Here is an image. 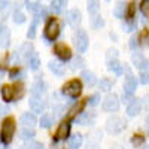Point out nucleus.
I'll return each instance as SVG.
<instances>
[{
    "label": "nucleus",
    "mask_w": 149,
    "mask_h": 149,
    "mask_svg": "<svg viewBox=\"0 0 149 149\" xmlns=\"http://www.w3.org/2000/svg\"><path fill=\"white\" fill-rule=\"evenodd\" d=\"M148 67H149V66H148Z\"/></svg>",
    "instance_id": "nucleus-52"
},
{
    "label": "nucleus",
    "mask_w": 149,
    "mask_h": 149,
    "mask_svg": "<svg viewBox=\"0 0 149 149\" xmlns=\"http://www.w3.org/2000/svg\"><path fill=\"white\" fill-rule=\"evenodd\" d=\"M9 76H10V79L17 81V79H21V76H24V72H22V70H19L18 67H15V69H12V70H10Z\"/></svg>",
    "instance_id": "nucleus-35"
},
{
    "label": "nucleus",
    "mask_w": 149,
    "mask_h": 149,
    "mask_svg": "<svg viewBox=\"0 0 149 149\" xmlns=\"http://www.w3.org/2000/svg\"><path fill=\"white\" fill-rule=\"evenodd\" d=\"M140 10L145 17H149V0H143L140 2Z\"/></svg>",
    "instance_id": "nucleus-38"
},
{
    "label": "nucleus",
    "mask_w": 149,
    "mask_h": 149,
    "mask_svg": "<svg viewBox=\"0 0 149 149\" xmlns=\"http://www.w3.org/2000/svg\"><path fill=\"white\" fill-rule=\"evenodd\" d=\"M54 54L63 61H69L72 58V49L64 42H57L54 45Z\"/></svg>",
    "instance_id": "nucleus-5"
},
{
    "label": "nucleus",
    "mask_w": 149,
    "mask_h": 149,
    "mask_svg": "<svg viewBox=\"0 0 149 149\" xmlns=\"http://www.w3.org/2000/svg\"><path fill=\"white\" fill-rule=\"evenodd\" d=\"M88 12L91 15H97L98 12V3L97 2H88Z\"/></svg>",
    "instance_id": "nucleus-39"
},
{
    "label": "nucleus",
    "mask_w": 149,
    "mask_h": 149,
    "mask_svg": "<svg viewBox=\"0 0 149 149\" xmlns=\"http://www.w3.org/2000/svg\"><path fill=\"white\" fill-rule=\"evenodd\" d=\"M2 98L5 102H12L15 98L14 95V86L10 85H3L2 86Z\"/></svg>",
    "instance_id": "nucleus-19"
},
{
    "label": "nucleus",
    "mask_w": 149,
    "mask_h": 149,
    "mask_svg": "<svg viewBox=\"0 0 149 149\" xmlns=\"http://www.w3.org/2000/svg\"><path fill=\"white\" fill-rule=\"evenodd\" d=\"M124 127H125V122L121 118H112L107 121V131L110 133H119L121 130H124Z\"/></svg>",
    "instance_id": "nucleus-11"
},
{
    "label": "nucleus",
    "mask_w": 149,
    "mask_h": 149,
    "mask_svg": "<svg viewBox=\"0 0 149 149\" xmlns=\"http://www.w3.org/2000/svg\"><path fill=\"white\" fill-rule=\"evenodd\" d=\"M73 40H74V46H76V49L81 54H84L88 49L90 40H88V36H86V33L84 30H76V33L73 36Z\"/></svg>",
    "instance_id": "nucleus-4"
},
{
    "label": "nucleus",
    "mask_w": 149,
    "mask_h": 149,
    "mask_svg": "<svg viewBox=\"0 0 149 149\" xmlns=\"http://www.w3.org/2000/svg\"><path fill=\"white\" fill-rule=\"evenodd\" d=\"M86 102H88V98H84V100L78 102L76 104H73V107L69 110V115H67V122H69L70 119L76 118V116H79V115L82 113V110H84V107H85Z\"/></svg>",
    "instance_id": "nucleus-10"
},
{
    "label": "nucleus",
    "mask_w": 149,
    "mask_h": 149,
    "mask_svg": "<svg viewBox=\"0 0 149 149\" xmlns=\"http://www.w3.org/2000/svg\"><path fill=\"white\" fill-rule=\"evenodd\" d=\"M140 82L145 85L149 84V70H140Z\"/></svg>",
    "instance_id": "nucleus-40"
},
{
    "label": "nucleus",
    "mask_w": 149,
    "mask_h": 149,
    "mask_svg": "<svg viewBox=\"0 0 149 149\" xmlns=\"http://www.w3.org/2000/svg\"><path fill=\"white\" fill-rule=\"evenodd\" d=\"M26 149H43V145H42L40 142H33V140H30V142L27 143Z\"/></svg>",
    "instance_id": "nucleus-41"
},
{
    "label": "nucleus",
    "mask_w": 149,
    "mask_h": 149,
    "mask_svg": "<svg viewBox=\"0 0 149 149\" xmlns=\"http://www.w3.org/2000/svg\"><path fill=\"white\" fill-rule=\"evenodd\" d=\"M95 19H97V17H94V18H93V21H95ZM103 24H104V21H103L100 17H98V21H97V22H93V26H94V27H102Z\"/></svg>",
    "instance_id": "nucleus-46"
},
{
    "label": "nucleus",
    "mask_w": 149,
    "mask_h": 149,
    "mask_svg": "<svg viewBox=\"0 0 149 149\" xmlns=\"http://www.w3.org/2000/svg\"><path fill=\"white\" fill-rule=\"evenodd\" d=\"M66 21H67L69 26H72V27H78L79 24H81V21H82L81 12H79L78 9H72V10H69V12H67V15H66Z\"/></svg>",
    "instance_id": "nucleus-8"
},
{
    "label": "nucleus",
    "mask_w": 149,
    "mask_h": 149,
    "mask_svg": "<svg viewBox=\"0 0 149 149\" xmlns=\"http://www.w3.org/2000/svg\"><path fill=\"white\" fill-rule=\"evenodd\" d=\"M5 6H8V2H0V9L5 8Z\"/></svg>",
    "instance_id": "nucleus-49"
},
{
    "label": "nucleus",
    "mask_w": 149,
    "mask_h": 149,
    "mask_svg": "<svg viewBox=\"0 0 149 149\" xmlns=\"http://www.w3.org/2000/svg\"><path fill=\"white\" fill-rule=\"evenodd\" d=\"M48 67H49V70H51L52 73L58 74V76H63L64 72H66V67L61 64V63H58V61H49Z\"/></svg>",
    "instance_id": "nucleus-16"
},
{
    "label": "nucleus",
    "mask_w": 149,
    "mask_h": 149,
    "mask_svg": "<svg viewBox=\"0 0 149 149\" xmlns=\"http://www.w3.org/2000/svg\"><path fill=\"white\" fill-rule=\"evenodd\" d=\"M84 64H85V63H84L82 57H78V58H74V61H73V66H72V69H73V70H76V69H81V67H82Z\"/></svg>",
    "instance_id": "nucleus-42"
},
{
    "label": "nucleus",
    "mask_w": 149,
    "mask_h": 149,
    "mask_svg": "<svg viewBox=\"0 0 149 149\" xmlns=\"http://www.w3.org/2000/svg\"><path fill=\"white\" fill-rule=\"evenodd\" d=\"M61 93L64 95H69V97H78L82 93V82L79 79H72L63 85Z\"/></svg>",
    "instance_id": "nucleus-2"
},
{
    "label": "nucleus",
    "mask_w": 149,
    "mask_h": 149,
    "mask_svg": "<svg viewBox=\"0 0 149 149\" xmlns=\"http://www.w3.org/2000/svg\"><path fill=\"white\" fill-rule=\"evenodd\" d=\"M145 149H149V146H146V148H145Z\"/></svg>",
    "instance_id": "nucleus-50"
},
{
    "label": "nucleus",
    "mask_w": 149,
    "mask_h": 149,
    "mask_svg": "<svg viewBox=\"0 0 149 149\" xmlns=\"http://www.w3.org/2000/svg\"><path fill=\"white\" fill-rule=\"evenodd\" d=\"M107 69L110 72H113L115 74H121V72H122V66H121V63H119L118 60L109 61V63H107Z\"/></svg>",
    "instance_id": "nucleus-24"
},
{
    "label": "nucleus",
    "mask_w": 149,
    "mask_h": 149,
    "mask_svg": "<svg viewBox=\"0 0 149 149\" xmlns=\"http://www.w3.org/2000/svg\"><path fill=\"white\" fill-rule=\"evenodd\" d=\"M29 64H30V69L31 70H37L40 66V60H39V55L37 54H33L30 58H29Z\"/></svg>",
    "instance_id": "nucleus-27"
},
{
    "label": "nucleus",
    "mask_w": 149,
    "mask_h": 149,
    "mask_svg": "<svg viewBox=\"0 0 149 149\" xmlns=\"http://www.w3.org/2000/svg\"><path fill=\"white\" fill-rule=\"evenodd\" d=\"M98 100H100V95H98V94H94V95H91L88 98V102H90L91 106H97L98 104Z\"/></svg>",
    "instance_id": "nucleus-43"
},
{
    "label": "nucleus",
    "mask_w": 149,
    "mask_h": 149,
    "mask_svg": "<svg viewBox=\"0 0 149 149\" xmlns=\"http://www.w3.org/2000/svg\"><path fill=\"white\" fill-rule=\"evenodd\" d=\"M131 60H133V64H134L136 67H137V69H140V70H146L148 63H146L145 57H143L140 52H134V54H133V57H131Z\"/></svg>",
    "instance_id": "nucleus-14"
},
{
    "label": "nucleus",
    "mask_w": 149,
    "mask_h": 149,
    "mask_svg": "<svg viewBox=\"0 0 149 149\" xmlns=\"http://www.w3.org/2000/svg\"><path fill=\"white\" fill-rule=\"evenodd\" d=\"M76 121H78L79 124H82V125H84V124L88 122V115H86V113H81V115L76 118Z\"/></svg>",
    "instance_id": "nucleus-44"
},
{
    "label": "nucleus",
    "mask_w": 149,
    "mask_h": 149,
    "mask_svg": "<svg viewBox=\"0 0 149 149\" xmlns=\"http://www.w3.org/2000/svg\"><path fill=\"white\" fill-rule=\"evenodd\" d=\"M43 93H45V84L42 82V79H37L31 86V94L33 97H40Z\"/></svg>",
    "instance_id": "nucleus-17"
},
{
    "label": "nucleus",
    "mask_w": 149,
    "mask_h": 149,
    "mask_svg": "<svg viewBox=\"0 0 149 149\" xmlns=\"http://www.w3.org/2000/svg\"><path fill=\"white\" fill-rule=\"evenodd\" d=\"M37 22H39V18H34L33 19V22H31V26H30V29H29V31H27V37L29 39H34L36 37V27H37Z\"/></svg>",
    "instance_id": "nucleus-29"
},
{
    "label": "nucleus",
    "mask_w": 149,
    "mask_h": 149,
    "mask_svg": "<svg viewBox=\"0 0 149 149\" xmlns=\"http://www.w3.org/2000/svg\"><path fill=\"white\" fill-rule=\"evenodd\" d=\"M9 40H10V33L6 27L0 26V46L2 48H6L9 45Z\"/></svg>",
    "instance_id": "nucleus-18"
},
{
    "label": "nucleus",
    "mask_w": 149,
    "mask_h": 149,
    "mask_svg": "<svg viewBox=\"0 0 149 149\" xmlns=\"http://www.w3.org/2000/svg\"><path fill=\"white\" fill-rule=\"evenodd\" d=\"M134 14H136V5L134 3L125 5V12H124V18H125V21H131L134 18Z\"/></svg>",
    "instance_id": "nucleus-23"
},
{
    "label": "nucleus",
    "mask_w": 149,
    "mask_h": 149,
    "mask_svg": "<svg viewBox=\"0 0 149 149\" xmlns=\"http://www.w3.org/2000/svg\"><path fill=\"white\" fill-rule=\"evenodd\" d=\"M5 149H9V148H5Z\"/></svg>",
    "instance_id": "nucleus-51"
},
{
    "label": "nucleus",
    "mask_w": 149,
    "mask_h": 149,
    "mask_svg": "<svg viewBox=\"0 0 149 149\" xmlns=\"http://www.w3.org/2000/svg\"><path fill=\"white\" fill-rule=\"evenodd\" d=\"M15 130H17V125H15V119L14 118H6L2 124V131H0V137H2V142L5 145L10 143L12 137L15 134Z\"/></svg>",
    "instance_id": "nucleus-1"
},
{
    "label": "nucleus",
    "mask_w": 149,
    "mask_h": 149,
    "mask_svg": "<svg viewBox=\"0 0 149 149\" xmlns=\"http://www.w3.org/2000/svg\"><path fill=\"white\" fill-rule=\"evenodd\" d=\"M6 63H8V55L5 54L2 58H0V69H5L6 67Z\"/></svg>",
    "instance_id": "nucleus-47"
},
{
    "label": "nucleus",
    "mask_w": 149,
    "mask_h": 149,
    "mask_svg": "<svg viewBox=\"0 0 149 149\" xmlns=\"http://www.w3.org/2000/svg\"><path fill=\"white\" fill-rule=\"evenodd\" d=\"M124 12H125V5L124 3H119L118 6H116V9H115V17L116 18H124Z\"/></svg>",
    "instance_id": "nucleus-37"
},
{
    "label": "nucleus",
    "mask_w": 149,
    "mask_h": 149,
    "mask_svg": "<svg viewBox=\"0 0 149 149\" xmlns=\"http://www.w3.org/2000/svg\"><path fill=\"white\" fill-rule=\"evenodd\" d=\"M6 113H9V107L6 104H0V118L5 116Z\"/></svg>",
    "instance_id": "nucleus-45"
},
{
    "label": "nucleus",
    "mask_w": 149,
    "mask_h": 149,
    "mask_svg": "<svg viewBox=\"0 0 149 149\" xmlns=\"http://www.w3.org/2000/svg\"><path fill=\"white\" fill-rule=\"evenodd\" d=\"M81 78L84 79V82L86 84V85H90V86H94L95 85V74L93 73V72H90V70H84L82 72V74H81Z\"/></svg>",
    "instance_id": "nucleus-20"
},
{
    "label": "nucleus",
    "mask_w": 149,
    "mask_h": 149,
    "mask_svg": "<svg viewBox=\"0 0 149 149\" xmlns=\"http://www.w3.org/2000/svg\"><path fill=\"white\" fill-rule=\"evenodd\" d=\"M137 39H139V42H142V43H149V30H148V29L142 30V31L139 33V36H137Z\"/></svg>",
    "instance_id": "nucleus-34"
},
{
    "label": "nucleus",
    "mask_w": 149,
    "mask_h": 149,
    "mask_svg": "<svg viewBox=\"0 0 149 149\" xmlns=\"http://www.w3.org/2000/svg\"><path fill=\"white\" fill-rule=\"evenodd\" d=\"M69 134H70V124H69L67 121H63V122L58 125L54 139H55V140H63V139L69 137Z\"/></svg>",
    "instance_id": "nucleus-9"
},
{
    "label": "nucleus",
    "mask_w": 149,
    "mask_h": 149,
    "mask_svg": "<svg viewBox=\"0 0 149 149\" xmlns=\"http://www.w3.org/2000/svg\"><path fill=\"white\" fill-rule=\"evenodd\" d=\"M66 6H67V3L63 2V0H54V2H51V9L54 14H61Z\"/></svg>",
    "instance_id": "nucleus-22"
},
{
    "label": "nucleus",
    "mask_w": 149,
    "mask_h": 149,
    "mask_svg": "<svg viewBox=\"0 0 149 149\" xmlns=\"http://www.w3.org/2000/svg\"><path fill=\"white\" fill-rule=\"evenodd\" d=\"M131 143H133V146H142L143 143H145V137L142 134H134L133 137H131Z\"/></svg>",
    "instance_id": "nucleus-31"
},
{
    "label": "nucleus",
    "mask_w": 149,
    "mask_h": 149,
    "mask_svg": "<svg viewBox=\"0 0 149 149\" xmlns=\"http://www.w3.org/2000/svg\"><path fill=\"white\" fill-rule=\"evenodd\" d=\"M119 109V97L116 94H107L103 100V110L116 112Z\"/></svg>",
    "instance_id": "nucleus-6"
},
{
    "label": "nucleus",
    "mask_w": 149,
    "mask_h": 149,
    "mask_svg": "<svg viewBox=\"0 0 149 149\" xmlns=\"http://www.w3.org/2000/svg\"><path fill=\"white\" fill-rule=\"evenodd\" d=\"M22 94H24V85L21 82L19 84H15L14 85V95H15V98H21Z\"/></svg>",
    "instance_id": "nucleus-33"
},
{
    "label": "nucleus",
    "mask_w": 149,
    "mask_h": 149,
    "mask_svg": "<svg viewBox=\"0 0 149 149\" xmlns=\"http://www.w3.org/2000/svg\"><path fill=\"white\" fill-rule=\"evenodd\" d=\"M112 85H113V82H112L109 78H102L100 84H98L100 90H102V91H104V93H107V91H110V90H112Z\"/></svg>",
    "instance_id": "nucleus-26"
},
{
    "label": "nucleus",
    "mask_w": 149,
    "mask_h": 149,
    "mask_svg": "<svg viewBox=\"0 0 149 149\" xmlns=\"http://www.w3.org/2000/svg\"><path fill=\"white\" fill-rule=\"evenodd\" d=\"M19 122H21V125H24V128H31L33 130V127L36 125L37 119H36L34 113H30V112H29V113H22L21 115Z\"/></svg>",
    "instance_id": "nucleus-12"
},
{
    "label": "nucleus",
    "mask_w": 149,
    "mask_h": 149,
    "mask_svg": "<svg viewBox=\"0 0 149 149\" xmlns=\"http://www.w3.org/2000/svg\"><path fill=\"white\" fill-rule=\"evenodd\" d=\"M82 134L76 133V134H73L72 137H69V146L72 149H79V146L82 145Z\"/></svg>",
    "instance_id": "nucleus-21"
},
{
    "label": "nucleus",
    "mask_w": 149,
    "mask_h": 149,
    "mask_svg": "<svg viewBox=\"0 0 149 149\" xmlns=\"http://www.w3.org/2000/svg\"><path fill=\"white\" fill-rule=\"evenodd\" d=\"M27 5V9L29 10H31L33 14H40V12H43V9H42V5L39 3V2H27L26 3Z\"/></svg>",
    "instance_id": "nucleus-25"
},
{
    "label": "nucleus",
    "mask_w": 149,
    "mask_h": 149,
    "mask_svg": "<svg viewBox=\"0 0 149 149\" xmlns=\"http://www.w3.org/2000/svg\"><path fill=\"white\" fill-rule=\"evenodd\" d=\"M137 45H139V39H137V36H133V37H131V40H130V46H131V48H136Z\"/></svg>",
    "instance_id": "nucleus-48"
},
{
    "label": "nucleus",
    "mask_w": 149,
    "mask_h": 149,
    "mask_svg": "<svg viewBox=\"0 0 149 149\" xmlns=\"http://www.w3.org/2000/svg\"><path fill=\"white\" fill-rule=\"evenodd\" d=\"M24 21H26V15H24L22 12H19V10H15L14 12V22L15 24H22Z\"/></svg>",
    "instance_id": "nucleus-36"
},
{
    "label": "nucleus",
    "mask_w": 149,
    "mask_h": 149,
    "mask_svg": "<svg viewBox=\"0 0 149 149\" xmlns=\"http://www.w3.org/2000/svg\"><path fill=\"white\" fill-rule=\"evenodd\" d=\"M125 72H127V78L125 82H124V91H125L127 95H133V93L136 91V86H137V79L131 74L128 67H125Z\"/></svg>",
    "instance_id": "nucleus-7"
},
{
    "label": "nucleus",
    "mask_w": 149,
    "mask_h": 149,
    "mask_svg": "<svg viewBox=\"0 0 149 149\" xmlns=\"http://www.w3.org/2000/svg\"><path fill=\"white\" fill-rule=\"evenodd\" d=\"M29 104H30V109L34 112V113H40V112L43 110V102H42L40 97H31Z\"/></svg>",
    "instance_id": "nucleus-15"
},
{
    "label": "nucleus",
    "mask_w": 149,
    "mask_h": 149,
    "mask_svg": "<svg viewBox=\"0 0 149 149\" xmlns=\"http://www.w3.org/2000/svg\"><path fill=\"white\" fill-rule=\"evenodd\" d=\"M60 34V24L57 18H48L45 24V37L46 40H55Z\"/></svg>",
    "instance_id": "nucleus-3"
},
{
    "label": "nucleus",
    "mask_w": 149,
    "mask_h": 149,
    "mask_svg": "<svg viewBox=\"0 0 149 149\" xmlns=\"http://www.w3.org/2000/svg\"><path fill=\"white\" fill-rule=\"evenodd\" d=\"M21 137H22L24 140H31V139L34 137V130H31V128H24V130L21 131Z\"/></svg>",
    "instance_id": "nucleus-32"
},
{
    "label": "nucleus",
    "mask_w": 149,
    "mask_h": 149,
    "mask_svg": "<svg viewBox=\"0 0 149 149\" xmlns=\"http://www.w3.org/2000/svg\"><path fill=\"white\" fill-rule=\"evenodd\" d=\"M113 60H118V49L115 48H110L107 54H106V63H109V61H113Z\"/></svg>",
    "instance_id": "nucleus-30"
},
{
    "label": "nucleus",
    "mask_w": 149,
    "mask_h": 149,
    "mask_svg": "<svg viewBox=\"0 0 149 149\" xmlns=\"http://www.w3.org/2000/svg\"><path fill=\"white\" fill-rule=\"evenodd\" d=\"M140 110H142V102L140 100H133V103H130L128 107H127V115L130 118H134L136 115L140 113Z\"/></svg>",
    "instance_id": "nucleus-13"
},
{
    "label": "nucleus",
    "mask_w": 149,
    "mask_h": 149,
    "mask_svg": "<svg viewBox=\"0 0 149 149\" xmlns=\"http://www.w3.org/2000/svg\"><path fill=\"white\" fill-rule=\"evenodd\" d=\"M52 125V116L49 115V113H43L42 118H40V127L43 128H49Z\"/></svg>",
    "instance_id": "nucleus-28"
}]
</instances>
